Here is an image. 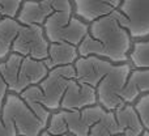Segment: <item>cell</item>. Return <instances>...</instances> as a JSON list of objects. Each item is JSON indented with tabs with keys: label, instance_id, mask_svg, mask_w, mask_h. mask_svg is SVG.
<instances>
[{
	"label": "cell",
	"instance_id": "1",
	"mask_svg": "<svg viewBox=\"0 0 149 136\" xmlns=\"http://www.w3.org/2000/svg\"><path fill=\"white\" fill-rule=\"evenodd\" d=\"M73 68L76 79L95 90L97 105L106 111L124 106L122 97L132 69L130 63L114 64L97 56H79Z\"/></svg>",
	"mask_w": 149,
	"mask_h": 136
},
{
	"label": "cell",
	"instance_id": "2",
	"mask_svg": "<svg viewBox=\"0 0 149 136\" xmlns=\"http://www.w3.org/2000/svg\"><path fill=\"white\" fill-rule=\"evenodd\" d=\"M119 10L89 24L86 36L77 46L79 56H97L114 64L128 63L132 38Z\"/></svg>",
	"mask_w": 149,
	"mask_h": 136
},
{
	"label": "cell",
	"instance_id": "3",
	"mask_svg": "<svg viewBox=\"0 0 149 136\" xmlns=\"http://www.w3.org/2000/svg\"><path fill=\"white\" fill-rule=\"evenodd\" d=\"M49 42L39 25H22L16 18L0 20V50L5 55L17 54L45 62Z\"/></svg>",
	"mask_w": 149,
	"mask_h": 136
},
{
	"label": "cell",
	"instance_id": "4",
	"mask_svg": "<svg viewBox=\"0 0 149 136\" xmlns=\"http://www.w3.org/2000/svg\"><path fill=\"white\" fill-rule=\"evenodd\" d=\"M50 115L43 106L13 93H8L0 109V119L13 136H39L46 130Z\"/></svg>",
	"mask_w": 149,
	"mask_h": 136
},
{
	"label": "cell",
	"instance_id": "5",
	"mask_svg": "<svg viewBox=\"0 0 149 136\" xmlns=\"http://www.w3.org/2000/svg\"><path fill=\"white\" fill-rule=\"evenodd\" d=\"M76 79L73 66H64L49 69L46 77L39 84L30 86L20 94L21 98L31 103L43 106L50 113L59 111L60 102L70 84Z\"/></svg>",
	"mask_w": 149,
	"mask_h": 136
},
{
	"label": "cell",
	"instance_id": "6",
	"mask_svg": "<svg viewBox=\"0 0 149 136\" xmlns=\"http://www.w3.org/2000/svg\"><path fill=\"white\" fill-rule=\"evenodd\" d=\"M47 69L45 62L31 58L9 54L0 63V73L7 84L8 93L20 96L28 88L39 84L46 77Z\"/></svg>",
	"mask_w": 149,
	"mask_h": 136
},
{
	"label": "cell",
	"instance_id": "7",
	"mask_svg": "<svg viewBox=\"0 0 149 136\" xmlns=\"http://www.w3.org/2000/svg\"><path fill=\"white\" fill-rule=\"evenodd\" d=\"M105 111L100 105L74 111H54L50 115L46 132L52 136H89L92 126L102 118Z\"/></svg>",
	"mask_w": 149,
	"mask_h": 136
},
{
	"label": "cell",
	"instance_id": "8",
	"mask_svg": "<svg viewBox=\"0 0 149 136\" xmlns=\"http://www.w3.org/2000/svg\"><path fill=\"white\" fill-rule=\"evenodd\" d=\"M49 43H68L79 46L86 36L89 24L73 15V9L58 10L46 18L42 25Z\"/></svg>",
	"mask_w": 149,
	"mask_h": 136
},
{
	"label": "cell",
	"instance_id": "9",
	"mask_svg": "<svg viewBox=\"0 0 149 136\" xmlns=\"http://www.w3.org/2000/svg\"><path fill=\"white\" fill-rule=\"evenodd\" d=\"M68 9H73L71 0H24L16 20L22 25L42 26L54 12Z\"/></svg>",
	"mask_w": 149,
	"mask_h": 136
},
{
	"label": "cell",
	"instance_id": "10",
	"mask_svg": "<svg viewBox=\"0 0 149 136\" xmlns=\"http://www.w3.org/2000/svg\"><path fill=\"white\" fill-rule=\"evenodd\" d=\"M119 12L132 39L149 36V0H123Z\"/></svg>",
	"mask_w": 149,
	"mask_h": 136
},
{
	"label": "cell",
	"instance_id": "11",
	"mask_svg": "<svg viewBox=\"0 0 149 136\" xmlns=\"http://www.w3.org/2000/svg\"><path fill=\"white\" fill-rule=\"evenodd\" d=\"M73 15L86 24L119 10L123 0H71Z\"/></svg>",
	"mask_w": 149,
	"mask_h": 136
},
{
	"label": "cell",
	"instance_id": "12",
	"mask_svg": "<svg viewBox=\"0 0 149 136\" xmlns=\"http://www.w3.org/2000/svg\"><path fill=\"white\" fill-rule=\"evenodd\" d=\"M144 94H149V69L132 68L122 97L124 105H134Z\"/></svg>",
	"mask_w": 149,
	"mask_h": 136
},
{
	"label": "cell",
	"instance_id": "13",
	"mask_svg": "<svg viewBox=\"0 0 149 136\" xmlns=\"http://www.w3.org/2000/svg\"><path fill=\"white\" fill-rule=\"evenodd\" d=\"M77 58H79V52H77L76 46L68 43H50L45 64L47 69L73 66Z\"/></svg>",
	"mask_w": 149,
	"mask_h": 136
},
{
	"label": "cell",
	"instance_id": "14",
	"mask_svg": "<svg viewBox=\"0 0 149 136\" xmlns=\"http://www.w3.org/2000/svg\"><path fill=\"white\" fill-rule=\"evenodd\" d=\"M114 116L118 126L124 134L131 136H141L144 132V127L141 126V122L135 111L134 105H124L116 109L114 111Z\"/></svg>",
	"mask_w": 149,
	"mask_h": 136
},
{
	"label": "cell",
	"instance_id": "15",
	"mask_svg": "<svg viewBox=\"0 0 149 136\" xmlns=\"http://www.w3.org/2000/svg\"><path fill=\"white\" fill-rule=\"evenodd\" d=\"M89 136H131L124 134L118 126L114 116V111H105L102 118L93 124L89 131Z\"/></svg>",
	"mask_w": 149,
	"mask_h": 136
},
{
	"label": "cell",
	"instance_id": "16",
	"mask_svg": "<svg viewBox=\"0 0 149 136\" xmlns=\"http://www.w3.org/2000/svg\"><path fill=\"white\" fill-rule=\"evenodd\" d=\"M128 63L132 68L149 69V39L132 43L128 55Z\"/></svg>",
	"mask_w": 149,
	"mask_h": 136
},
{
	"label": "cell",
	"instance_id": "17",
	"mask_svg": "<svg viewBox=\"0 0 149 136\" xmlns=\"http://www.w3.org/2000/svg\"><path fill=\"white\" fill-rule=\"evenodd\" d=\"M134 109L139 116L144 131L149 132V94H144L136 100L134 103Z\"/></svg>",
	"mask_w": 149,
	"mask_h": 136
},
{
	"label": "cell",
	"instance_id": "18",
	"mask_svg": "<svg viewBox=\"0 0 149 136\" xmlns=\"http://www.w3.org/2000/svg\"><path fill=\"white\" fill-rule=\"evenodd\" d=\"M24 0H0V20L16 18Z\"/></svg>",
	"mask_w": 149,
	"mask_h": 136
},
{
	"label": "cell",
	"instance_id": "19",
	"mask_svg": "<svg viewBox=\"0 0 149 136\" xmlns=\"http://www.w3.org/2000/svg\"><path fill=\"white\" fill-rule=\"evenodd\" d=\"M8 94V88H7V84L4 82L1 77V73H0V109H1L3 103H4V100Z\"/></svg>",
	"mask_w": 149,
	"mask_h": 136
},
{
	"label": "cell",
	"instance_id": "20",
	"mask_svg": "<svg viewBox=\"0 0 149 136\" xmlns=\"http://www.w3.org/2000/svg\"><path fill=\"white\" fill-rule=\"evenodd\" d=\"M0 136H13V135L10 134V132L4 127V124H3V122H1V119H0Z\"/></svg>",
	"mask_w": 149,
	"mask_h": 136
},
{
	"label": "cell",
	"instance_id": "21",
	"mask_svg": "<svg viewBox=\"0 0 149 136\" xmlns=\"http://www.w3.org/2000/svg\"><path fill=\"white\" fill-rule=\"evenodd\" d=\"M39 136H52V135H50L49 132H46V130H45V131L42 132V134L39 135ZM62 136H70V135H62Z\"/></svg>",
	"mask_w": 149,
	"mask_h": 136
},
{
	"label": "cell",
	"instance_id": "22",
	"mask_svg": "<svg viewBox=\"0 0 149 136\" xmlns=\"http://www.w3.org/2000/svg\"><path fill=\"white\" fill-rule=\"evenodd\" d=\"M4 58H7V55H5L4 52H3L1 50H0V59H4Z\"/></svg>",
	"mask_w": 149,
	"mask_h": 136
},
{
	"label": "cell",
	"instance_id": "23",
	"mask_svg": "<svg viewBox=\"0 0 149 136\" xmlns=\"http://www.w3.org/2000/svg\"><path fill=\"white\" fill-rule=\"evenodd\" d=\"M141 136H149V132H148V131H144V132L141 134Z\"/></svg>",
	"mask_w": 149,
	"mask_h": 136
}]
</instances>
